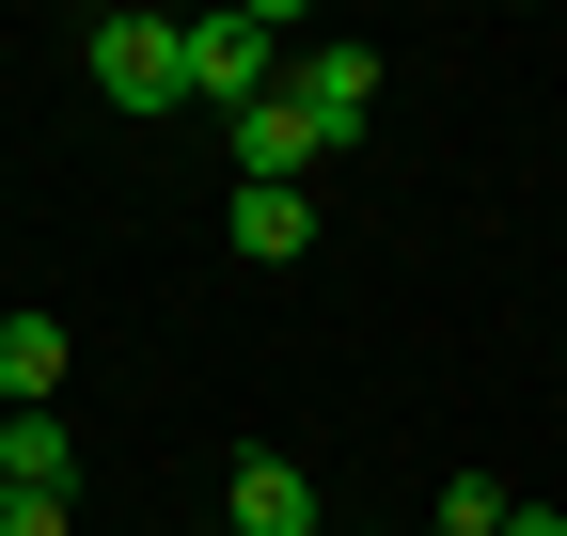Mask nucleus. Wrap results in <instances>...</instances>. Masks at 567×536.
<instances>
[{
  "mask_svg": "<svg viewBox=\"0 0 567 536\" xmlns=\"http://www.w3.org/2000/svg\"><path fill=\"white\" fill-rule=\"evenodd\" d=\"M80 48H95V111H126V126L189 111V17H142V0H111Z\"/></svg>",
  "mask_w": 567,
  "mask_h": 536,
  "instance_id": "obj_1",
  "label": "nucleus"
},
{
  "mask_svg": "<svg viewBox=\"0 0 567 536\" xmlns=\"http://www.w3.org/2000/svg\"><path fill=\"white\" fill-rule=\"evenodd\" d=\"M284 63H300V17H284V0H252V17H189V95L221 111V126L284 95Z\"/></svg>",
  "mask_w": 567,
  "mask_h": 536,
  "instance_id": "obj_2",
  "label": "nucleus"
},
{
  "mask_svg": "<svg viewBox=\"0 0 567 536\" xmlns=\"http://www.w3.org/2000/svg\"><path fill=\"white\" fill-rule=\"evenodd\" d=\"M284 95H300V111H316V143L347 158V143H363V111H379V48H331V32H300Z\"/></svg>",
  "mask_w": 567,
  "mask_h": 536,
  "instance_id": "obj_3",
  "label": "nucleus"
},
{
  "mask_svg": "<svg viewBox=\"0 0 567 536\" xmlns=\"http://www.w3.org/2000/svg\"><path fill=\"white\" fill-rule=\"evenodd\" d=\"M221 536H316V474L284 442H252L237 474H221Z\"/></svg>",
  "mask_w": 567,
  "mask_h": 536,
  "instance_id": "obj_4",
  "label": "nucleus"
},
{
  "mask_svg": "<svg viewBox=\"0 0 567 536\" xmlns=\"http://www.w3.org/2000/svg\"><path fill=\"white\" fill-rule=\"evenodd\" d=\"M221 158H237V189H300L331 143H316V111H300V95H268V111H237V126H221Z\"/></svg>",
  "mask_w": 567,
  "mask_h": 536,
  "instance_id": "obj_5",
  "label": "nucleus"
},
{
  "mask_svg": "<svg viewBox=\"0 0 567 536\" xmlns=\"http://www.w3.org/2000/svg\"><path fill=\"white\" fill-rule=\"evenodd\" d=\"M0 411H63V316H0Z\"/></svg>",
  "mask_w": 567,
  "mask_h": 536,
  "instance_id": "obj_6",
  "label": "nucleus"
},
{
  "mask_svg": "<svg viewBox=\"0 0 567 536\" xmlns=\"http://www.w3.org/2000/svg\"><path fill=\"white\" fill-rule=\"evenodd\" d=\"M221 237H237L252 268H284V252H316V189H237V206H221Z\"/></svg>",
  "mask_w": 567,
  "mask_h": 536,
  "instance_id": "obj_7",
  "label": "nucleus"
},
{
  "mask_svg": "<svg viewBox=\"0 0 567 536\" xmlns=\"http://www.w3.org/2000/svg\"><path fill=\"white\" fill-rule=\"evenodd\" d=\"M0 474H17V489H63V505H80V426H63V411H17V426H0Z\"/></svg>",
  "mask_w": 567,
  "mask_h": 536,
  "instance_id": "obj_8",
  "label": "nucleus"
},
{
  "mask_svg": "<svg viewBox=\"0 0 567 536\" xmlns=\"http://www.w3.org/2000/svg\"><path fill=\"white\" fill-rule=\"evenodd\" d=\"M505 520H520V505L488 489V474H457V489H442V536H505Z\"/></svg>",
  "mask_w": 567,
  "mask_h": 536,
  "instance_id": "obj_9",
  "label": "nucleus"
},
{
  "mask_svg": "<svg viewBox=\"0 0 567 536\" xmlns=\"http://www.w3.org/2000/svg\"><path fill=\"white\" fill-rule=\"evenodd\" d=\"M0 536H63V489H17V474H0Z\"/></svg>",
  "mask_w": 567,
  "mask_h": 536,
  "instance_id": "obj_10",
  "label": "nucleus"
},
{
  "mask_svg": "<svg viewBox=\"0 0 567 536\" xmlns=\"http://www.w3.org/2000/svg\"><path fill=\"white\" fill-rule=\"evenodd\" d=\"M505 536H567V520H551V505H520V520H505Z\"/></svg>",
  "mask_w": 567,
  "mask_h": 536,
  "instance_id": "obj_11",
  "label": "nucleus"
},
{
  "mask_svg": "<svg viewBox=\"0 0 567 536\" xmlns=\"http://www.w3.org/2000/svg\"><path fill=\"white\" fill-rule=\"evenodd\" d=\"M0 426H17V411H0Z\"/></svg>",
  "mask_w": 567,
  "mask_h": 536,
  "instance_id": "obj_12",
  "label": "nucleus"
}]
</instances>
